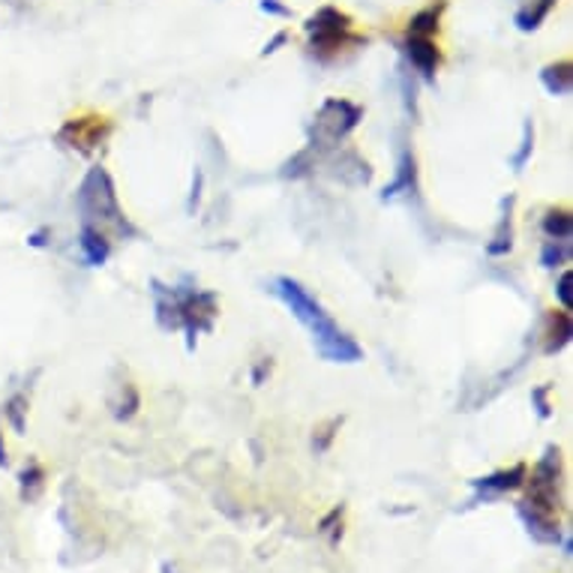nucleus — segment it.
<instances>
[{
    "mask_svg": "<svg viewBox=\"0 0 573 573\" xmlns=\"http://www.w3.org/2000/svg\"><path fill=\"white\" fill-rule=\"evenodd\" d=\"M529 487V495L516 504V513H520L525 532L532 534L538 543H546V546H555L562 541V522H559V513H562V451L550 444L543 457L538 460L532 474H525V483Z\"/></svg>",
    "mask_w": 573,
    "mask_h": 573,
    "instance_id": "1",
    "label": "nucleus"
},
{
    "mask_svg": "<svg viewBox=\"0 0 573 573\" xmlns=\"http://www.w3.org/2000/svg\"><path fill=\"white\" fill-rule=\"evenodd\" d=\"M270 291L291 309V316L313 334L318 358L328 364H358L364 358V348L358 346V339L348 337L346 330L339 328L328 309L318 304L316 297L309 295L307 288L300 286L297 279L279 277L274 279Z\"/></svg>",
    "mask_w": 573,
    "mask_h": 573,
    "instance_id": "2",
    "label": "nucleus"
},
{
    "mask_svg": "<svg viewBox=\"0 0 573 573\" xmlns=\"http://www.w3.org/2000/svg\"><path fill=\"white\" fill-rule=\"evenodd\" d=\"M154 300L160 328L184 330L190 351H195L198 334L214 328V318L219 316L216 295L214 291H202V288H174L154 279Z\"/></svg>",
    "mask_w": 573,
    "mask_h": 573,
    "instance_id": "3",
    "label": "nucleus"
},
{
    "mask_svg": "<svg viewBox=\"0 0 573 573\" xmlns=\"http://www.w3.org/2000/svg\"><path fill=\"white\" fill-rule=\"evenodd\" d=\"M75 205L82 214V226H91L96 232H103L109 241L112 237H135V226L130 223V216L121 207L117 190H114L112 174L105 172L103 165H93L91 172L84 174Z\"/></svg>",
    "mask_w": 573,
    "mask_h": 573,
    "instance_id": "4",
    "label": "nucleus"
},
{
    "mask_svg": "<svg viewBox=\"0 0 573 573\" xmlns=\"http://www.w3.org/2000/svg\"><path fill=\"white\" fill-rule=\"evenodd\" d=\"M307 31V54L316 63H337L346 54L367 49V37L355 31V19L339 7H321L304 24Z\"/></svg>",
    "mask_w": 573,
    "mask_h": 573,
    "instance_id": "5",
    "label": "nucleus"
},
{
    "mask_svg": "<svg viewBox=\"0 0 573 573\" xmlns=\"http://www.w3.org/2000/svg\"><path fill=\"white\" fill-rule=\"evenodd\" d=\"M360 121H364V105L351 103V100H339V96L325 100L321 109L316 112V121H313V144H309V151L337 147Z\"/></svg>",
    "mask_w": 573,
    "mask_h": 573,
    "instance_id": "6",
    "label": "nucleus"
},
{
    "mask_svg": "<svg viewBox=\"0 0 573 573\" xmlns=\"http://www.w3.org/2000/svg\"><path fill=\"white\" fill-rule=\"evenodd\" d=\"M114 133V121L109 114H72L70 121H63V126L58 130V142L63 147H70L75 154L91 156L103 147Z\"/></svg>",
    "mask_w": 573,
    "mask_h": 573,
    "instance_id": "7",
    "label": "nucleus"
},
{
    "mask_svg": "<svg viewBox=\"0 0 573 573\" xmlns=\"http://www.w3.org/2000/svg\"><path fill=\"white\" fill-rule=\"evenodd\" d=\"M397 49L411 63V70L420 72L423 82H436L441 63H444V54H441V45L436 37H411V33H402Z\"/></svg>",
    "mask_w": 573,
    "mask_h": 573,
    "instance_id": "8",
    "label": "nucleus"
},
{
    "mask_svg": "<svg viewBox=\"0 0 573 573\" xmlns=\"http://www.w3.org/2000/svg\"><path fill=\"white\" fill-rule=\"evenodd\" d=\"M525 474H529V465H525V462H516V465H511V469L492 471V474H487V478H474V481H471V490H474L471 504L495 502V499H502V495H508V492L522 490Z\"/></svg>",
    "mask_w": 573,
    "mask_h": 573,
    "instance_id": "9",
    "label": "nucleus"
},
{
    "mask_svg": "<svg viewBox=\"0 0 573 573\" xmlns=\"http://www.w3.org/2000/svg\"><path fill=\"white\" fill-rule=\"evenodd\" d=\"M411 193H418V160H415V154L406 147L400 156V163H397V177L385 186L381 198H385V202H393V198L411 195Z\"/></svg>",
    "mask_w": 573,
    "mask_h": 573,
    "instance_id": "10",
    "label": "nucleus"
},
{
    "mask_svg": "<svg viewBox=\"0 0 573 573\" xmlns=\"http://www.w3.org/2000/svg\"><path fill=\"white\" fill-rule=\"evenodd\" d=\"M573 337V318L567 309H553L546 316V330H543V351L546 355H559Z\"/></svg>",
    "mask_w": 573,
    "mask_h": 573,
    "instance_id": "11",
    "label": "nucleus"
},
{
    "mask_svg": "<svg viewBox=\"0 0 573 573\" xmlns=\"http://www.w3.org/2000/svg\"><path fill=\"white\" fill-rule=\"evenodd\" d=\"M444 10H448V0H430L423 10H418L411 16L406 33H411V37H439Z\"/></svg>",
    "mask_w": 573,
    "mask_h": 573,
    "instance_id": "12",
    "label": "nucleus"
},
{
    "mask_svg": "<svg viewBox=\"0 0 573 573\" xmlns=\"http://www.w3.org/2000/svg\"><path fill=\"white\" fill-rule=\"evenodd\" d=\"M79 246H82L84 262L91 267L105 265L109 256H112V241H109L103 232H96V228L91 226H82V232H79Z\"/></svg>",
    "mask_w": 573,
    "mask_h": 573,
    "instance_id": "13",
    "label": "nucleus"
},
{
    "mask_svg": "<svg viewBox=\"0 0 573 573\" xmlns=\"http://www.w3.org/2000/svg\"><path fill=\"white\" fill-rule=\"evenodd\" d=\"M541 84L550 96H571L573 91V61L546 63L541 70Z\"/></svg>",
    "mask_w": 573,
    "mask_h": 573,
    "instance_id": "14",
    "label": "nucleus"
},
{
    "mask_svg": "<svg viewBox=\"0 0 573 573\" xmlns=\"http://www.w3.org/2000/svg\"><path fill=\"white\" fill-rule=\"evenodd\" d=\"M511 207H513V195H508L504 198V214H502V223H499V228H495V235H492V241L487 244V253H490L492 258L499 256H508L513 249V216H511Z\"/></svg>",
    "mask_w": 573,
    "mask_h": 573,
    "instance_id": "15",
    "label": "nucleus"
},
{
    "mask_svg": "<svg viewBox=\"0 0 573 573\" xmlns=\"http://www.w3.org/2000/svg\"><path fill=\"white\" fill-rule=\"evenodd\" d=\"M559 7V0H532V3H525L520 12H516V28H520L522 33H532L541 28L543 21L550 19V12Z\"/></svg>",
    "mask_w": 573,
    "mask_h": 573,
    "instance_id": "16",
    "label": "nucleus"
},
{
    "mask_svg": "<svg viewBox=\"0 0 573 573\" xmlns=\"http://www.w3.org/2000/svg\"><path fill=\"white\" fill-rule=\"evenodd\" d=\"M543 235L550 237V241H571L573 237V214L567 207H550L546 214H543Z\"/></svg>",
    "mask_w": 573,
    "mask_h": 573,
    "instance_id": "17",
    "label": "nucleus"
},
{
    "mask_svg": "<svg viewBox=\"0 0 573 573\" xmlns=\"http://www.w3.org/2000/svg\"><path fill=\"white\" fill-rule=\"evenodd\" d=\"M571 241H546L541 249V265L543 267H564L571 265Z\"/></svg>",
    "mask_w": 573,
    "mask_h": 573,
    "instance_id": "18",
    "label": "nucleus"
},
{
    "mask_svg": "<svg viewBox=\"0 0 573 573\" xmlns=\"http://www.w3.org/2000/svg\"><path fill=\"white\" fill-rule=\"evenodd\" d=\"M19 483H21V495L24 499H37L42 492V483H45V471H42L40 462H31L28 469L19 474Z\"/></svg>",
    "mask_w": 573,
    "mask_h": 573,
    "instance_id": "19",
    "label": "nucleus"
},
{
    "mask_svg": "<svg viewBox=\"0 0 573 573\" xmlns=\"http://www.w3.org/2000/svg\"><path fill=\"white\" fill-rule=\"evenodd\" d=\"M532 151H534V123L525 121L522 123V142H520V151L511 156V168L513 172H522V165L532 160Z\"/></svg>",
    "mask_w": 573,
    "mask_h": 573,
    "instance_id": "20",
    "label": "nucleus"
},
{
    "mask_svg": "<svg viewBox=\"0 0 573 573\" xmlns=\"http://www.w3.org/2000/svg\"><path fill=\"white\" fill-rule=\"evenodd\" d=\"M3 415L12 423V430L21 432L24 430V415H28V397L24 393H16L7 406H3Z\"/></svg>",
    "mask_w": 573,
    "mask_h": 573,
    "instance_id": "21",
    "label": "nucleus"
},
{
    "mask_svg": "<svg viewBox=\"0 0 573 573\" xmlns=\"http://www.w3.org/2000/svg\"><path fill=\"white\" fill-rule=\"evenodd\" d=\"M318 532L330 534V543H337L339 538H342V504H339V508H334V511H330L328 516L321 520Z\"/></svg>",
    "mask_w": 573,
    "mask_h": 573,
    "instance_id": "22",
    "label": "nucleus"
},
{
    "mask_svg": "<svg viewBox=\"0 0 573 573\" xmlns=\"http://www.w3.org/2000/svg\"><path fill=\"white\" fill-rule=\"evenodd\" d=\"M339 427H342V418H334L330 423H325V427H318L316 439H313V448H316V453L328 451L330 441H334V436H337Z\"/></svg>",
    "mask_w": 573,
    "mask_h": 573,
    "instance_id": "23",
    "label": "nucleus"
},
{
    "mask_svg": "<svg viewBox=\"0 0 573 573\" xmlns=\"http://www.w3.org/2000/svg\"><path fill=\"white\" fill-rule=\"evenodd\" d=\"M573 277L571 270H564L562 277H559V286H555V295H559V300H562V307L571 313L573 309Z\"/></svg>",
    "mask_w": 573,
    "mask_h": 573,
    "instance_id": "24",
    "label": "nucleus"
},
{
    "mask_svg": "<svg viewBox=\"0 0 573 573\" xmlns=\"http://www.w3.org/2000/svg\"><path fill=\"white\" fill-rule=\"evenodd\" d=\"M258 10L265 12V16H274V19H291V10H288L286 3H279V0H258Z\"/></svg>",
    "mask_w": 573,
    "mask_h": 573,
    "instance_id": "25",
    "label": "nucleus"
},
{
    "mask_svg": "<svg viewBox=\"0 0 573 573\" xmlns=\"http://www.w3.org/2000/svg\"><path fill=\"white\" fill-rule=\"evenodd\" d=\"M546 393H550V388H538L532 393V400L534 406H538V415H541V418H550V415H553V406L546 402Z\"/></svg>",
    "mask_w": 573,
    "mask_h": 573,
    "instance_id": "26",
    "label": "nucleus"
},
{
    "mask_svg": "<svg viewBox=\"0 0 573 573\" xmlns=\"http://www.w3.org/2000/svg\"><path fill=\"white\" fill-rule=\"evenodd\" d=\"M202 181H205V177H202V172H195L193 195H190V205H186V211H190V214H193L195 207H198V198H202Z\"/></svg>",
    "mask_w": 573,
    "mask_h": 573,
    "instance_id": "27",
    "label": "nucleus"
},
{
    "mask_svg": "<svg viewBox=\"0 0 573 573\" xmlns=\"http://www.w3.org/2000/svg\"><path fill=\"white\" fill-rule=\"evenodd\" d=\"M286 42H288V31H279L277 37H274V40L267 42L265 49H262V54H265V58H267V54H277L279 49H283V45H286Z\"/></svg>",
    "mask_w": 573,
    "mask_h": 573,
    "instance_id": "28",
    "label": "nucleus"
},
{
    "mask_svg": "<svg viewBox=\"0 0 573 573\" xmlns=\"http://www.w3.org/2000/svg\"><path fill=\"white\" fill-rule=\"evenodd\" d=\"M10 460H7V444H3V436H0V469H7Z\"/></svg>",
    "mask_w": 573,
    "mask_h": 573,
    "instance_id": "29",
    "label": "nucleus"
}]
</instances>
